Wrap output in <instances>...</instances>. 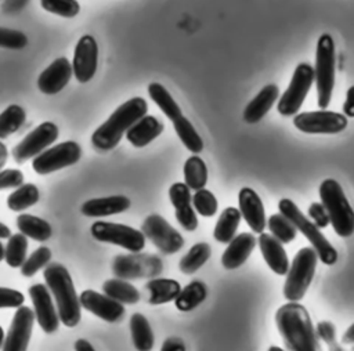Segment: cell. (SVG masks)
Listing matches in <instances>:
<instances>
[{"mask_svg": "<svg viewBox=\"0 0 354 351\" xmlns=\"http://www.w3.org/2000/svg\"><path fill=\"white\" fill-rule=\"evenodd\" d=\"M275 323L288 351H322L308 311L300 303L281 305L275 312Z\"/></svg>", "mask_w": 354, "mask_h": 351, "instance_id": "cell-1", "label": "cell"}, {"mask_svg": "<svg viewBox=\"0 0 354 351\" xmlns=\"http://www.w3.org/2000/svg\"><path fill=\"white\" fill-rule=\"evenodd\" d=\"M147 101L141 97H133L119 105L91 134L93 146L101 152L113 149L127 130L147 115Z\"/></svg>", "mask_w": 354, "mask_h": 351, "instance_id": "cell-2", "label": "cell"}, {"mask_svg": "<svg viewBox=\"0 0 354 351\" xmlns=\"http://www.w3.org/2000/svg\"><path fill=\"white\" fill-rule=\"evenodd\" d=\"M43 276L47 289L55 300L59 322L66 328L76 326L82 318V305L69 271L59 263H51L44 267Z\"/></svg>", "mask_w": 354, "mask_h": 351, "instance_id": "cell-3", "label": "cell"}, {"mask_svg": "<svg viewBox=\"0 0 354 351\" xmlns=\"http://www.w3.org/2000/svg\"><path fill=\"white\" fill-rule=\"evenodd\" d=\"M319 198L333 231L342 238L351 236L354 234V210L342 185L333 178L324 180L319 185Z\"/></svg>", "mask_w": 354, "mask_h": 351, "instance_id": "cell-4", "label": "cell"}, {"mask_svg": "<svg viewBox=\"0 0 354 351\" xmlns=\"http://www.w3.org/2000/svg\"><path fill=\"white\" fill-rule=\"evenodd\" d=\"M278 209L279 213L283 214L296 227V229L308 239L311 247L315 250L318 260L322 264L333 265L337 261L336 249L329 243V240L319 231V228L301 213V210L293 200L288 198L281 199L278 202Z\"/></svg>", "mask_w": 354, "mask_h": 351, "instance_id": "cell-5", "label": "cell"}, {"mask_svg": "<svg viewBox=\"0 0 354 351\" xmlns=\"http://www.w3.org/2000/svg\"><path fill=\"white\" fill-rule=\"evenodd\" d=\"M335 69L336 54L333 39L322 33L317 41L314 82L317 87V102L321 109H326L330 104L333 87H335Z\"/></svg>", "mask_w": 354, "mask_h": 351, "instance_id": "cell-6", "label": "cell"}, {"mask_svg": "<svg viewBox=\"0 0 354 351\" xmlns=\"http://www.w3.org/2000/svg\"><path fill=\"white\" fill-rule=\"evenodd\" d=\"M317 263L318 256L311 246H304L296 253L289 264L283 285V297L288 301L299 303L306 296L314 279Z\"/></svg>", "mask_w": 354, "mask_h": 351, "instance_id": "cell-7", "label": "cell"}, {"mask_svg": "<svg viewBox=\"0 0 354 351\" xmlns=\"http://www.w3.org/2000/svg\"><path fill=\"white\" fill-rule=\"evenodd\" d=\"M314 83V68L308 62H300L290 79L288 88L278 99L277 109L282 116H293L301 108Z\"/></svg>", "mask_w": 354, "mask_h": 351, "instance_id": "cell-8", "label": "cell"}, {"mask_svg": "<svg viewBox=\"0 0 354 351\" xmlns=\"http://www.w3.org/2000/svg\"><path fill=\"white\" fill-rule=\"evenodd\" d=\"M90 232L95 240L120 246L131 253H140L145 247V236L141 229L124 224L95 221L90 227Z\"/></svg>", "mask_w": 354, "mask_h": 351, "instance_id": "cell-9", "label": "cell"}, {"mask_svg": "<svg viewBox=\"0 0 354 351\" xmlns=\"http://www.w3.org/2000/svg\"><path fill=\"white\" fill-rule=\"evenodd\" d=\"M82 158V148L76 141H64L47 148L32 159V169L40 176H46L77 163Z\"/></svg>", "mask_w": 354, "mask_h": 351, "instance_id": "cell-10", "label": "cell"}, {"mask_svg": "<svg viewBox=\"0 0 354 351\" xmlns=\"http://www.w3.org/2000/svg\"><path fill=\"white\" fill-rule=\"evenodd\" d=\"M59 135L58 127L53 122H43L32 131H29L21 142L12 148V159L22 164L29 159L36 158L39 153L46 151Z\"/></svg>", "mask_w": 354, "mask_h": 351, "instance_id": "cell-11", "label": "cell"}, {"mask_svg": "<svg viewBox=\"0 0 354 351\" xmlns=\"http://www.w3.org/2000/svg\"><path fill=\"white\" fill-rule=\"evenodd\" d=\"M141 232L165 254H174L184 246L183 235L159 214L148 216L141 225Z\"/></svg>", "mask_w": 354, "mask_h": 351, "instance_id": "cell-12", "label": "cell"}, {"mask_svg": "<svg viewBox=\"0 0 354 351\" xmlns=\"http://www.w3.org/2000/svg\"><path fill=\"white\" fill-rule=\"evenodd\" d=\"M297 130L306 134H336L346 129L347 117L332 111H314L297 113L293 117Z\"/></svg>", "mask_w": 354, "mask_h": 351, "instance_id": "cell-13", "label": "cell"}, {"mask_svg": "<svg viewBox=\"0 0 354 351\" xmlns=\"http://www.w3.org/2000/svg\"><path fill=\"white\" fill-rule=\"evenodd\" d=\"M162 271V261L153 256L145 254H122L116 256L112 263V272L120 279H138L153 276Z\"/></svg>", "mask_w": 354, "mask_h": 351, "instance_id": "cell-14", "label": "cell"}, {"mask_svg": "<svg viewBox=\"0 0 354 351\" xmlns=\"http://www.w3.org/2000/svg\"><path fill=\"white\" fill-rule=\"evenodd\" d=\"M33 322L35 314L32 308L26 305L18 307L8 332L4 336L1 351H26L33 330Z\"/></svg>", "mask_w": 354, "mask_h": 351, "instance_id": "cell-15", "label": "cell"}, {"mask_svg": "<svg viewBox=\"0 0 354 351\" xmlns=\"http://www.w3.org/2000/svg\"><path fill=\"white\" fill-rule=\"evenodd\" d=\"M29 297L33 304L35 319L37 321L41 330L47 334L57 332L59 326V316L47 286L43 283L32 285L29 287Z\"/></svg>", "mask_w": 354, "mask_h": 351, "instance_id": "cell-16", "label": "cell"}, {"mask_svg": "<svg viewBox=\"0 0 354 351\" xmlns=\"http://www.w3.org/2000/svg\"><path fill=\"white\" fill-rule=\"evenodd\" d=\"M98 65V46L93 36L84 35L82 36L73 51V61H72V70L73 76L79 83L90 82Z\"/></svg>", "mask_w": 354, "mask_h": 351, "instance_id": "cell-17", "label": "cell"}, {"mask_svg": "<svg viewBox=\"0 0 354 351\" xmlns=\"http://www.w3.org/2000/svg\"><path fill=\"white\" fill-rule=\"evenodd\" d=\"M82 308L94 314L100 319L105 322H118L124 315V307L122 303L108 297L104 293H98L95 290L87 289L83 290L79 296Z\"/></svg>", "mask_w": 354, "mask_h": 351, "instance_id": "cell-18", "label": "cell"}, {"mask_svg": "<svg viewBox=\"0 0 354 351\" xmlns=\"http://www.w3.org/2000/svg\"><path fill=\"white\" fill-rule=\"evenodd\" d=\"M73 76L72 64L68 58L59 57L54 59L37 77V88L46 95L59 93Z\"/></svg>", "mask_w": 354, "mask_h": 351, "instance_id": "cell-19", "label": "cell"}, {"mask_svg": "<svg viewBox=\"0 0 354 351\" xmlns=\"http://www.w3.org/2000/svg\"><path fill=\"white\" fill-rule=\"evenodd\" d=\"M238 205L241 217L245 220L249 228L256 234H261L267 225V218L260 196L253 189L245 187L239 191Z\"/></svg>", "mask_w": 354, "mask_h": 351, "instance_id": "cell-20", "label": "cell"}, {"mask_svg": "<svg viewBox=\"0 0 354 351\" xmlns=\"http://www.w3.org/2000/svg\"><path fill=\"white\" fill-rule=\"evenodd\" d=\"M257 239L253 234L242 232L235 235L227 245L225 250L221 256V264L225 269H235L239 268L252 254L253 249L256 247Z\"/></svg>", "mask_w": 354, "mask_h": 351, "instance_id": "cell-21", "label": "cell"}, {"mask_svg": "<svg viewBox=\"0 0 354 351\" xmlns=\"http://www.w3.org/2000/svg\"><path fill=\"white\" fill-rule=\"evenodd\" d=\"M257 243L268 268L277 275H286L290 263L286 250L283 249V245L277 240L271 234L266 232L260 234Z\"/></svg>", "mask_w": 354, "mask_h": 351, "instance_id": "cell-22", "label": "cell"}, {"mask_svg": "<svg viewBox=\"0 0 354 351\" xmlns=\"http://www.w3.org/2000/svg\"><path fill=\"white\" fill-rule=\"evenodd\" d=\"M131 202L124 195L94 198L82 205V213L87 217H106L126 211Z\"/></svg>", "mask_w": 354, "mask_h": 351, "instance_id": "cell-23", "label": "cell"}, {"mask_svg": "<svg viewBox=\"0 0 354 351\" xmlns=\"http://www.w3.org/2000/svg\"><path fill=\"white\" fill-rule=\"evenodd\" d=\"M163 129L165 126L158 117L152 115H145L127 130L126 138L133 146L142 148L152 142L155 138H158L162 134Z\"/></svg>", "mask_w": 354, "mask_h": 351, "instance_id": "cell-24", "label": "cell"}, {"mask_svg": "<svg viewBox=\"0 0 354 351\" xmlns=\"http://www.w3.org/2000/svg\"><path fill=\"white\" fill-rule=\"evenodd\" d=\"M279 97V88L275 84L264 86L256 97L245 106L243 109V120L246 123H257L260 122L267 112L272 108L275 101Z\"/></svg>", "mask_w": 354, "mask_h": 351, "instance_id": "cell-25", "label": "cell"}, {"mask_svg": "<svg viewBox=\"0 0 354 351\" xmlns=\"http://www.w3.org/2000/svg\"><path fill=\"white\" fill-rule=\"evenodd\" d=\"M145 289L148 290V303L152 305H160L174 301L181 286L176 279L153 278L147 282Z\"/></svg>", "mask_w": 354, "mask_h": 351, "instance_id": "cell-26", "label": "cell"}, {"mask_svg": "<svg viewBox=\"0 0 354 351\" xmlns=\"http://www.w3.org/2000/svg\"><path fill=\"white\" fill-rule=\"evenodd\" d=\"M130 333H131L133 345L137 351H151L153 348V343H155L153 332L148 319L142 314L136 312L131 315Z\"/></svg>", "mask_w": 354, "mask_h": 351, "instance_id": "cell-27", "label": "cell"}, {"mask_svg": "<svg viewBox=\"0 0 354 351\" xmlns=\"http://www.w3.org/2000/svg\"><path fill=\"white\" fill-rule=\"evenodd\" d=\"M241 213L236 207L230 206L225 207L221 214L218 216V220L213 229V238L220 243H228L236 234L238 227L241 224Z\"/></svg>", "mask_w": 354, "mask_h": 351, "instance_id": "cell-28", "label": "cell"}, {"mask_svg": "<svg viewBox=\"0 0 354 351\" xmlns=\"http://www.w3.org/2000/svg\"><path fill=\"white\" fill-rule=\"evenodd\" d=\"M207 297V287L201 281H192L184 286L174 300V305L181 312H188L201 305Z\"/></svg>", "mask_w": 354, "mask_h": 351, "instance_id": "cell-29", "label": "cell"}, {"mask_svg": "<svg viewBox=\"0 0 354 351\" xmlns=\"http://www.w3.org/2000/svg\"><path fill=\"white\" fill-rule=\"evenodd\" d=\"M17 227L22 235L37 242L47 240L53 234V228L46 220L28 213H22L17 217Z\"/></svg>", "mask_w": 354, "mask_h": 351, "instance_id": "cell-30", "label": "cell"}, {"mask_svg": "<svg viewBox=\"0 0 354 351\" xmlns=\"http://www.w3.org/2000/svg\"><path fill=\"white\" fill-rule=\"evenodd\" d=\"M102 292L108 297L122 304H136L140 300V292L129 281L120 278L106 279L102 285Z\"/></svg>", "mask_w": 354, "mask_h": 351, "instance_id": "cell-31", "label": "cell"}, {"mask_svg": "<svg viewBox=\"0 0 354 351\" xmlns=\"http://www.w3.org/2000/svg\"><path fill=\"white\" fill-rule=\"evenodd\" d=\"M148 94L151 99L159 106V109L166 115V117L171 122H174L183 115L178 104L174 101L167 88L160 83H151L148 86Z\"/></svg>", "mask_w": 354, "mask_h": 351, "instance_id": "cell-32", "label": "cell"}, {"mask_svg": "<svg viewBox=\"0 0 354 351\" xmlns=\"http://www.w3.org/2000/svg\"><path fill=\"white\" fill-rule=\"evenodd\" d=\"M184 182L189 189L198 191L207 184V167L203 159L196 155L189 156L184 163Z\"/></svg>", "mask_w": 354, "mask_h": 351, "instance_id": "cell-33", "label": "cell"}, {"mask_svg": "<svg viewBox=\"0 0 354 351\" xmlns=\"http://www.w3.org/2000/svg\"><path fill=\"white\" fill-rule=\"evenodd\" d=\"M212 249L209 243L206 242H199L195 243L178 261V269L183 274L191 275L196 272L210 257Z\"/></svg>", "mask_w": 354, "mask_h": 351, "instance_id": "cell-34", "label": "cell"}, {"mask_svg": "<svg viewBox=\"0 0 354 351\" xmlns=\"http://www.w3.org/2000/svg\"><path fill=\"white\" fill-rule=\"evenodd\" d=\"M40 192L35 184L26 182L15 188L7 196V207L12 211H22L39 202Z\"/></svg>", "mask_w": 354, "mask_h": 351, "instance_id": "cell-35", "label": "cell"}, {"mask_svg": "<svg viewBox=\"0 0 354 351\" xmlns=\"http://www.w3.org/2000/svg\"><path fill=\"white\" fill-rule=\"evenodd\" d=\"M26 112L21 105L11 104L0 113V140L17 133L25 123Z\"/></svg>", "mask_w": 354, "mask_h": 351, "instance_id": "cell-36", "label": "cell"}, {"mask_svg": "<svg viewBox=\"0 0 354 351\" xmlns=\"http://www.w3.org/2000/svg\"><path fill=\"white\" fill-rule=\"evenodd\" d=\"M173 126L178 138L189 152L201 153L203 151V141L201 135L198 134L192 123L185 116L181 115L178 119H176L173 122Z\"/></svg>", "mask_w": 354, "mask_h": 351, "instance_id": "cell-37", "label": "cell"}, {"mask_svg": "<svg viewBox=\"0 0 354 351\" xmlns=\"http://www.w3.org/2000/svg\"><path fill=\"white\" fill-rule=\"evenodd\" d=\"M26 253H28V238L21 232L11 235L4 247V260L7 265L11 268H19L26 260Z\"/></svg>", "mask_w": 354, "mask_h": 351, "instance_id": "cell-38", "label": "cell"}, {"mask_svg": "<svg viewBox=\"0 0 354 351\" xmlns=\"http://www.w3.org/2000/svg\"><path fill=\"white\" fill-rule=\"evenodd\" d=\"M267 227L270 229V234L282 245L290 243L297 235L296 227L281 213L272 214L267 220Z\"/></svg>", "mask_w": 354, "mask_h": 351, "instance_id": "cell-39", "label": "cell"}, {"mask_svg": "<svg viewBox=\"0 0 354 351\" xmlns=\"http://www.w3.org/2000/svg\"><path fill=\"white\" fill-rule=\"evenodd\" d=\"M51 256H53L51 250L47 246L37 247L29 257H26L24 264L19 267L21 275H24L26 278L33 276L37 271H40L50 263Z\"/></svg>", "mask_w": 354, "mask_h": 351, "instance_id": "cell-40", "label": "cell"}, {"mask_svg": "<svg viewBox=\"0 0 354 351\" xmlns=\"http://www.w3.org/2000/svg\"><path fill=\"white\" fill-rule=\"evenodd\" d=\"M191 203L194 210L203 217H213L218 209V202L216 196L213 195V192L205 188L195 191Z\"/></svg>", "mask_w": 354, "mask_h": 351, "instance_id": "cell-41", "label": "cell"}, {"mask_svg": "<svg viewBox=\"0 0 354 351\" xmlns=\"http://www.w3.org/2000/svg\"><path fill=\"white\" fill-rule=\"evenodd\" d=\"M40 6L51 14L62 18H73L80 11L77 0H40Z\"/></svg>", "mask_w": 354, "mask_h": 351, "instance_id": "cell-42", "label": "cell"}, {"mask_svg": "<svg viewBox=\"0 0 354 351\" xmlns=\"http://www.w3.org/2000/svg\"><path fill=\"white\" fill-rule=\"evenodd\" d=\"M28 44V36L17 29L0 26V47L8 50H22Z\"/></svg>", "mask_w": 354, "mask_h": 351, "instance_id": "cell-43", "label": "cell"}, {"mask_svg": "<svg viewBox=\"0 0 354 351\" xmlns=\"http://www.w3.org/2000/svg\"><path fill=\"white\" fill-rule=\"evenodd\" d=\"M169 199L174 209L189 206L192 200L191 189L185 185V182H174L169 188Z\"/></svg>", "mask_w": 354, "mask_h": 351, "instance_id": "cell-44", "label": "cell"}, {"mask_svg": "<svg viewBox=\"0 0 354 351\" xmlns=\"http://www.w3.org/2000/svg\"><path fill=\"white\" fill-rule=\"evenodd\" d=\"M174 216L177 222L188 232H192L198 228V217L196 211L194 210L192 205L181 207V209H174Z\"/></svg>", "mask_w": 354, "mask_h": 351, "instance_id": "cell-45", "label": "cell"}, {"mask_svg": "<svg viewBox=\"0 0 354 351\" xmlns=\"http://www.w3.org/2000/svg\"><path fill=\"white\" fill-rule=\"evenodd\" d=\"M24 301L25 297L21 292L10 287H0V308H18Z\"/></svg>", "mask_w": 354, "mask_h": 351, "instance_id": "cell-46", "label": "cell"}, {"mask_svg": "<svg viewBox=\"0 0 354 351\" xmlns=\"http://www.w3.org/2000/svg\"><path fill=\"white\" fill-rule=\"evenodd\" d=\"M24 184V173L18 169L0 170V191L8 188H18Z\"/></svg>", "mask_w": 354, "mask_h": 351, "instance_id": "cell-47", "label": "cell"}, {"mask_svg": "<svg viewBox=\"0 0 354 351\" xmlns=\"http://www.w3.org/2000/svg\"><path fill=\"white\" fill-rule=\"evenodd\" d=\"M308 217L321 229L329 225V217L321 202H313L308 207Z\"/></svg>", "mask_w": 354, "mask_h": 351, "instance_id": "cell-48", "label": "cell"}, {"mask_svg": "<svg viewBox=\"0 0 354 351\" xmlns=\"http://www.w3.org/2000/svg\"><path fill=\"white\" fill-rule=\"evenodd\" d=\"M317 336L326 344L336 341V329L335 325L329 321H321L317 323Z\"/></svg>", "mask_w": 354, "mask_h": 351, "instance_id": "cell-49", "label": "cell"}, {"mask_svg": "<svg viewBox=\"0 0 354 351\" xmlns=\"http://www.w3.org/2000/svg\"><path fill=\"white\" fill-rule=\"evenodd\" d=\"M160 351H187L185 348V343L183 339L180 337H167Z\"/></svg>", "mask_w": 354, "mask_h": 351, "instance_id": "cell-50", "label": "cell"}, {"mask_svg": "<svg viewBox=\"0 0 354 351\" xmlns=\"http://www.w3.org/2000/svg\"><path fill=\"white\" fill-rule=\"evenodd\" d=\"M343 113L347 117H354V86H351L346 93V99L343 104Z\"/></svg>", "mask_w": 354, "mask_h": 351, "instance_id": "cell-51", "label": "cell"}, {"mask_svg": "<svg viewBox=\"0 0 354 351\" xmlns=\"http://www.w3.org/2000/svg\"><path fill=\"white\" fill-rule=\"evenodd\" d=\"M75 351H95L94 347L91 345V343H88L87 340L84 339H77L75 341Z\"/></svg>", "mask_w": 354, "mask_h": 351, "instance_id": "cell-52", "label": "cell"}, {"mask_svg": "<svg viewBox=\"0 0 354 351\" xmlns=\"http://www.w3.org/2000/svg\"><path fill=\"white\" fill-rule=\"evenodd\" d=\"M342 341L344 344H353L354 343V323H351L347 330L342 336Z\"/></svg>", "mask_w": 354, "mask_h": 351, "instance_id": "cell-53", "label": "cell"}, {"mask_svg": "<svg viewBox=\"0 0 354 351\" xmlns=\"http://www.w3.org/2000/svg\"><path fill=\"white\" fill-rule=\"evenodd\" d=\"M7 156H8L7 146L0 141V169L6 164V162H7Z\"/></svg>", "mask_w": 354, "mask_h": 351, "instance_id": "cell-54", "label": "cell"}, {"mask_svg": "<svg viewBox=\"0 0 354 351\" xmlns=\"http://www.w3.org/2000/svg\"><path fill=\"white\" fill-rule=\"evenodd\" d=\"M10 236H11L10 228H8L6 224L0 222V240H1V239H8Z\"/></svg>", "mask_w": 354, "mask_h": 351, "instance_id": "cell-55", "label": "cell"}, {"mask_svg": "<svg viewBox=\"0 0 354 351\" xmlns=\"http://www.w3.org/2000/svg\"><path fill=\"white\" fill-rule=\"evenodd\" d=\"M328 348H329V351H343V348L337 344V341H333V343L328 344Z\"/></svg>", "mask_w": 354, "mask_h": 351, "instance_id": "cell-56", "label": "cell"}, {"mask_svg": "<svg viewBox=\"0 0 354 351\" xmlns=\"http://www.w3.org/2000/svg\"><path fill=\"white\" fill-rule=\"evenodd\" d=\"M4 258V246H3V243L0 242V261Z\"/></svg>", "mask_w": 354, "mask_h": 351, "instance_id": "cell-57", "label": "cell"}, {"mask_svg": "<svg viewBox=\"0 0 354 351\" xmlns=\"http://www.w3.org/2000/svg\"><path fill=\"white\" fill-rule=\"evenodd\" d=\"M3 340H4V330H3V328L0 326V347L3 345Z\"/></svg>", "mask_w": 354, "mask_h": 351, "instance_id": "cell-58", "label": "cell"}, {"mask_svg": "<svg viewBox=\"0 0 354 351\" xmlns=\"http://www.w3.org/2000/svg\"><path fill=\"white\" fill-rule=\"evenodd\" d=\"M268 351H283L281 347H278V345H271L270 348H268Z\"/></svg>", "mask_w": 354, "mask_h": 351, "instance_id": "cell-59", "label": "cell"}, {"mask_svg": "<svg viewBox=\"0 0 354 351\" xmlns=\"http://www.w3.org/2000/svg\"><path fill=\"white\" fill-rule=\"evenodd\" d=\"M351 351H354V343H353V347H351Z\"/></svg>", "mask_w": 354, "mask_h": 351, "instance_id": "cell-60", "label": "cell"}]
</instances>
